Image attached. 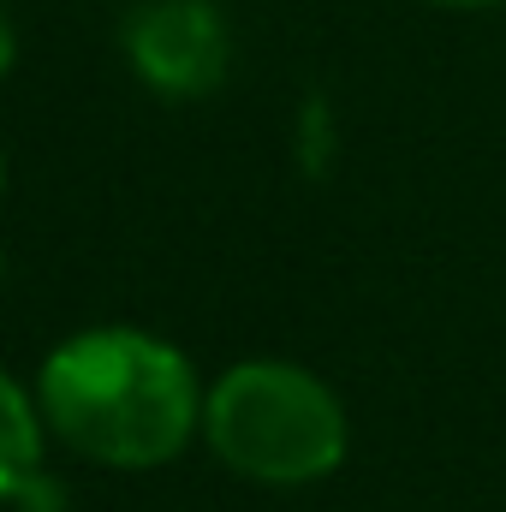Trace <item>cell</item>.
<instances>
[{"instance_id":"5","label":"cell","mask_w":506,"mask_h":512,"mask_svg":"<svg viewBox=\"0 0 506 512\" xmlns=\"http://www.w3.org/2000/svg\"><path fill=\"white\" fill-rule=\"evenodd\" d=\"M18 66V24H12V12H6V0H0V78Z\"/></svg>"},{"instance_id":"1","label":"cell","mask_w":506,"mask_h":512,"mask_svg":"<svg viewBox=\"0 0 506 512\" xmlns=\"http://www.w3.org/2000/svg\"><path fill=\"white\" fill-rule=\"evenodd\" d=\"M197 364L137 328L96 322L66 334L30 376L48 441L102 471H161L203 435Z\"/></svg>"},{"instance_id":"7","label":"cell","mask_w":506,"mask_h":512,"mask_svg":"<svg viewBox=\"0 0 506 512\" xmlns=\"http://www.w3.org/2000/svg\"><path fill=\"white\" fill-rule=\"evenodd\" d=\"M0 203H6V149H0Z\"/></svg>"},{"instance_id":"3","label":"cell","mask_w":506,"mask_h":512,"mask_svg":"<svg viewBox=\"0 0 506 512\" xmlns=\"http://www.w3.org/2000/svg\"><path fill=\"white\" fill-rule=\"evenodd\" d=\"M131 72L161 102H197L221 90L233 66V30L215 0H143L120 30Z\"/></svg>"},{"instance_id":"2","label":"cell","mask_w":506,"mask_h":512,"mask_svg":"<svg viewBox=\"0 0 506 512\" xmlns=\"http://www.w3.org/2000/svg\"><path fill=\"white\" fill-rule=\"evenodd\" d=\"M197 441L251 489H310L346 465L352 411L298 358H239L203 387Z\"/></svg>"},{"instance_id":"4","label":"cell","mask_w":506,"mask_h":512,"mask_svg":"<svg viewBox=\"0 0 506 512\" xmlns=\"http://www.w3.org/2000/svg\"><path fill=\"white\" fill-rule=\"evenodd\" d=\"M48 423L36 411V393L30 382H18L6 364H0V507H12L24 495V483L36 471H48Z\"/></svg>"},{"instance_id":"6","label":"cell","mask_w":506,"mask_h":512,"mask_svg":"<svg viewBox=\"0 0 506 512\" xmlns=\"http://www.w3.org/2000/svg\"><path fill=\"white\" fill-rule=\"evenodd\" d=\"M423 6H447V12H489V6H506V0H423Z\"/></svg>"}]
</instances>
